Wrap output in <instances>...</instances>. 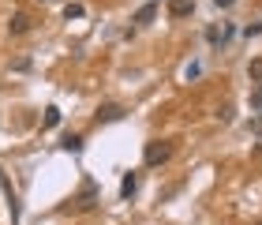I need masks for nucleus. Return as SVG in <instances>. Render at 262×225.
<instances>
[{
	"mask_svg": "<svg viewBox=\"0 0 262 225\" xmlns=\"http://www.w3.org/2000/svg\"><path fill=\"white\" fill-rule=\"evenodd\" d=\"M169 158H172V143H169V139H154V143H146V150H142V161H146L150 169L165 165Z\"/></svg>",
	"mask_w": 262,
	"mask_h": 225,
	"instance_id": "f257e3e1",
	"label": "nucleus"
},
{
	"mask_svg": "<svg viewBox=\"0 0 262 225\" xmlns=\"http://www.w3.org/2000/svg\"><path fill=\"white\" fill-rule=\"evenodd\" d=\"M0 192H4V199H8V218H11V225H19V195H15V188H11V180L4 176V169H0Z\"/></svg>",
	"mask_w": 262,
	"mask_h": 225,
	"instance_id": "f03ea898",
	"label": "nucleus"
},
{
	"mask_svg": "<svg viewBox=\"0 0 262 225\" xmlns=\"http://www.w3.org/2000/svg\"><path fill=\"white\" fill-rule=\"evenodd\" d=\"M71 203H75V210H94V207H98V184L86 180V184H82V192L71 199Z\"/></svg>",
	"mask_w": 262,
	"mask_h": 225,
	"instance_id": "7ed1b4c3",
	"label": "nucleus"
},
{
	"mask_svg": "<svg viewBox=\"0 0 262 225\" xmlns=\"http://www.w3.org/2000/svg\"><path fill=\"white\" fill-rule=\"evenodd\" d=\"M98 124H113V120H124V105H116V101H109V105H98Z\"/></svg>",
	"mask_w": 262,
	"mask_h": 225,
	"instance_id": "20e7f679",
	"label": "nucleus"
},
{
	"mask_svg": "<svg viewBox=\"0 0 262 225\" xmlns=\"http://www.w3.org/2000/svg\"><path fill=\"white\" fill-rule=\"evenodd\" d=\"M191 11H195L191 0H169V15L172 19H184V15H191Z\"/></svg>",
	"mask_w": 262,
	"mask_h": 225,
	"instance_id": "39448f33",
	"label": "nucleus"
},
{
	"mask_svg": "<svg viewBox=\"0 0 262 225\" xmlns=\"http://www.w3.org/2000/svg\"><path fill=\"white\" fill-rule=\"evenodd\" d=\"M8 30H11V34H27V30H30V15H27V11H15L11 23H8Z\"/></svg>",
	"mask_w": 262,
	"mask_h": 225,
	"instance_id": "423d86ee",
	"label": "nucleus"
},
{
	"mask_svg": "<svg viewBox=\"0 0 262 225\" xmlns=\"http://www.w3.org/2000/svg\"><path fill=\"white\" fill-rule=\"evenodd\" d=\"M135 192H139V173H127L124 180H120V195H124V199H131Z\"/></svg>",
	"mask_w": 262,
	"mask_h": 225,
	"instance_id": "0eeeda50",
	"label": "nucleus"
},
{
	"mask_svg": "<svg viewBox=\"0 0 262 225\" xmlns=\"http://www.w3.org/2000/svg\"><path fill=\"white\" fill-rule=\"evenodd\" d=\"M154 15H158V4H142L135 11V23H154Z\"/></svg>",
	"mask_w": 262,
	"mask_h": 225,
	"instance_id": "6e6552de",
	"label": "nucleus"
},
{
	"mask_svg": "<svg viewBox=\"0 0 262 225\" xmlns=\"http://www.w3.org/2000/svg\"><path fill=\"white\" fill-rule=\"evenodd\" d=\"M68 154H79L82 150V135H64V143H60Z\"/></svg>",
	"mask_w": 262,
	"mask_h": 225,
	"instance_id": "1a4fd4ad",
	"label": "nucleus"
},
{
	"mask_svg": "<svg viewBox=\"0 0 262 225\" xmlns=\"http://www.w3.org/2000/svg\"><path fill=\"white\" fill-rule=\"evenodd\" d=\"M41 124H45V128H56V124H60V109H56V105H49V109H45V116H41Z\"/></svg>",
	"mask_w": 262,
	"mask_h": 225,
	"instance_id": "9d476101",
	"label": "nucleus"
},
{
	"mask_svg": "<svg viewBox=\"0 0 262 225\" xmlns=\"http://www.w3.org/2000/svg\"><path fill=\"white\" fill-rule=\"evenodd\" d=\"M247 75H251L255 83H262V56H255V60L247 64Z\"/></svg>",
	"mask_w": 262,
	"mask_h": 225,
	"instance_id": "9b49d317",
	"label": "nucleus"
},
{
	"mask_svg": "<svg viewBox=\"0 0 262 225\" xmlns=\"http://www.w3.org/2000/svg\"><path fill=\"white\" fill-rule=\"evenodd\" d=\"M251 109H255V113H262V83L251 90Z\"/></svg>",
	"mask_w": 262,
	"mask_h": 225,
	"instance_id": "f8f14e48",
	"label": "nucleus"
},
{
	"mask_svg": "<svg viewBox=\"0 0 262 225\" xmlns=\"http://www.w3.org/2000/svg\"><path fill=\"white\" fill-rule=\"evenodd\" d=\"M64 19L71 23V19H82V4H68V11H64Z\"/></svg>",
	"mask_w": 262,
	"mask_h": 225,
	"instance_id": "ddd939ff",
	"label": "nucleus"
},
{
	"mask_svg": "<svg viewBox=\"0 0 262 225\" xmlns=\"http://www.w3.org/2000/svg\"><path fill=\"white\" fill-rule=\"evenodd\" d=\"M213 4H217V8H232V0H213Z\"/></svg>",
	"mask_w": 262,
	"mask_h": 225,
	"instance_id": "4468645a",
	"label": "nucleus"
}]
</instances>
